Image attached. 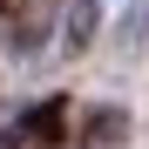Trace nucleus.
Masks as SVG:
<instances>
[{
	"mask_svg": "<svg viewBox=\"0 0 149 149\" xmlns=\"http://www.w3.org/2000/svg\"><path fill=\"white\" fill-rule=\"evenodd\" d=\"M54 122H61V102H41L27 122H20V129H27L20 142H27V149H47V142H54Z\"/></svg>",
	"mask_w": 149,
	"mask_h": 149,
	"instance_id": "obj_1",
	"label": "nucleus"
},
{
	"mask_svg": "<svg viewBox=\"0 0 149 149\" xmlns=\"http://www.w3.org/2000/svg\"><path fill=\"white\" fill-rule=\"evenodd\" d=\"M88 34H95V0H81L74 20H68V41H88Z\"/></svg>",
	"mask_w": 149,
	"mask_h": 149,
	"instance_id": "obj_2",
	"label": "nucleus"
}]
</instances>
